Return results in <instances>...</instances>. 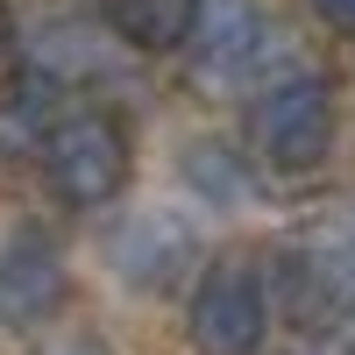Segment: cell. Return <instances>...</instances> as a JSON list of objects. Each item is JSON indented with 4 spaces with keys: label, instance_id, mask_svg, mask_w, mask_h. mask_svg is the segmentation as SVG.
<instances>
[{
    "label": "cell",
    "instance_id": "1",
    "mask_svg": "<svg viewBox=\"0 0 355 355\" xmlns=\"http://www.w3.org/2000/svg\"><path fill=\"white\" fill-rule=\"evenodd\" d=\"M249 142L277 178H306L334 150V85L327 71H284L249 107Z\"/></svg>",
    "mask_w": 355,
    "mask_h": 355
},
{
    "label": "cell",
    "instance_id": "2",
    "mask_svg": "<svg viewBox=\"0 0 355 355\" xmlns=\"http://www.w3.org/2000/svg\"><path fill=\"white\" fill-rule=\"evenodd\" d=\"M43 178H50V192L64 206H78V214L107 206L128 185V128L114 121V114H100V107L64 114V121L50 128V142H43Z\"/></svg>",
    "mask_w": 355,
    "mask_h": 355
},
{
    "label": "cell",
    "instance_id": "3",
    "mask_svg": "<svg viewBox=\"0 0 355 355\" xmlns=\"http://www.w3.org/2000/svg\"><path fill=\"white\" fill-rule=\"evenodd\" d=\"M185 327H192L199 355H256L263 334H270V284H263V270L242 263V256L214 263V270L192 284Z\"/></svg>",
    "mask_w": 355,
    "mask_h": 355
},
{
    "label": "cell",
    "instance_id": "4",
    "mask_svg": "<svg viewBox=\"0 0 355 355\" xmlns=\"http://www.w3.org/2000/svg\"><path fill=\"white\" fill-rule=\"evenodd\" d=\"M277 299H284V313H299V320H327V313L355 306V214L313 227L306 242L284 249Z\"/></svg>",
    "mask_w": 355,
    "mask_h": 355
},
{
    "label": "cell",
    "instance_id": "5",
    "mask_svg": "<svg viewBox=\"0 0 355 355\" xmlns=\"http://www.w3.org/2000/svg\"><path fill=\"white\" fill-rule=\"evenodd\" d=\"M185 50H192L199 85H242L270 57V15H263V0H199Z\"/></svg>",
    "mask_w": 355,
    "mask_h": 355
},
{
    "label": "cell",
    "instance_id": "6",
    "mask_svg": "<svg viewBox=\"0 0 355 355\" xmlns=\"http://www.w3.org/2000/svg\"><path fill=\"white\" fill-rule=\"evenodd\" d=\"M64 299V263L43 234H8L0 242V320L8 327H36V320Z\"/></svg>",
    "mask_w": 355,
    "mask_h": 355
},
{
    "label": "cell",
    "instance_id": "7",
    "mask_svg": "<svg viewBox=\"0 0 355 355\" xmlns=\"http://www.w3.org/2000/svg\"><path fill=\"white\" fill-rule=\"evenodd\" d=\"M57 100H64V71L50 64H21L0 85V157H43L50 128L64 121Z\"/></svg>",
    "mask_w": 355,
    "mask_h": 355
},
{
    "label": "cell",
    "instance_id": "8",
    "mask_svg": "<svg viewBox=\"0 0 355 355\" xmlns=\"http://www.w3.org/2000/svg\"><path fill=\"white\" fill-rule=\"evenodd\" d=\"M185 263H192V227L171 220V214H142V220L121 227V242H114V270H121V284H135V291L178 284Z\"/></svg>",
    "mask_w": 355,
    "mask_h": 355
},
{
    "label": "cell",
    "instance_id": "9",
    "mask_svg": "<svg viewBox=\"0 0 355 355\" xmlns=\"http://www.w3.org/2000/svg\"><path fill=\"white\" fill-rule=\"evenodd\" d=\"M199 0H107V28L142 57H171L192 43Z\"/></svg>",
    "mask_w": 355,
    "mask_h": 355
},
{
    "label": "cell",
    "instance_id": "10",
    "mask_svg": "<svg viewBox=\"0 0 355 355\" xmlns=\"http://www.w3.org/2000/svg\"><path fill=\"white\" fill-rule=\"evenodd\" d=\"M178 171H185V185H192V192H199L206 206H249V199H256V178H249V164L234 157L227 142H214V135L185 142Z\"/></svg>",
    "mask_w": 355,
    "mask_h": 355
},
{
    "label": "cell",
    "instance_id": "11",
    "mask_svg": "<svg viewBox=\"0 0 355 355\" xmlns=\"http://www.w3.org/2000/svg\"><path fill=\"white\" fill-rule=\"evenodd\" d=\"M306 8L327 21V28H355V0H306Z\"/></svg>",
    "mask_w": 355,
    "mask_h": 355
},
{
    "label": "cell",
    "instance_id": "12",
    "mask_svg": "<svg viewBox=\"0 0 355 355\" xmlns=\"http://www.w3.org/2000/svg\"><path fill=\"white\" fill-rule=\"evenodd\" d=\"M36 355H107L100 341H78V334H64V341H50V348H36Z\"/></svg>",
    "mask_w": 355,
    "mask_h": 355
},
{
    "label": "cell",
    "instance_id": "13",
    "mask_svg": "<svg viewBox=\"0 0 355 355\" xmlns=\"http://www.w3.org/2000/svg\"><path fill=\"white\" fill-rule=\"evenodd\" d=\"M8 36H15V21H8V8H0V50H8Z\"/></svg>",
    "mask_w": 355,
    "mask_h": 355
},
{
    "label": "cell",
    "instance_id": "14",
    "mask_svg": "<svg viewBox=\"0 0 355 355\" xmlns=\"http://www.w3.org/2000/svg\"><path fill=\"white\" fill-rule=\"evenodd\" d=\"M291 355H320V348H291Z\"/></svg>",
    "mask_w": 355,
    "mask_h": 355
},
{
    "label": "cell",
    "instance_id": "15",
    "mask_svg": "<svg viewBox=\"0 0 355 355\" xmlns=\"http://www.w3.org/2000/svg\"><path fill=\"white\" fill-rule=\"evenodd\" d=\"M348 355H355V334H348Z\"/></svg>",
    "mask_w": 355,
    "mask_h": 355
}]
</instances>
